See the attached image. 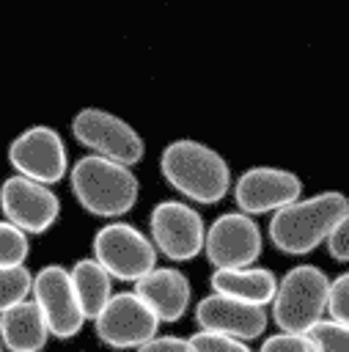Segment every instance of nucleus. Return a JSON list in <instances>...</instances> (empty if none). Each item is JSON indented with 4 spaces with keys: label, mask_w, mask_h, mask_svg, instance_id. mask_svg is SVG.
<instances>
[{
    "label": "nucleus",
    "mask_w": 349,
    "mask_h": 352,
    "mask_svg": "<svg viewBox=\"0 0 349 352\" xmlns=\"http://www.w3.org/2000/svg\"><path fill=\"white\" fill-rule=\"evenodd\" d=\"M165 182L198 204H217L231 190V168L220 151L201 140H173L159 154Z\"/></svg>",
    "instance_id": "nucleus-1"
},
{
    "label": "nucleus",
    "mask_w": 349,
    "mask_h": 352,
    "mask_svg": "<svg viewBox=\"0 0 349 352\" xmlns=\"http://www.w3.org/2000/svg\"><path fill=\"white\" fill-rule=\"evenodd\" d=\"M349 198L341 190H324L311 198H300L269 220V242L291 256H302L327 242L335 223L346 214Z\"/></svg>",
    "instance_id": "nucleus-2"
},
{
    "label": "nucleus",
    "mask_w": 349,
    "mask_h": 352,
    "mask_svg": "<svg viewBox=\"0 0 349 352\" xmlns=\"http://www.w3.org/2000/svg\"><path fill=\"white\" fill-rule=\"evenodd\" d=\"M66 176L77 204L93 217L115 220L126 214L140 195V182L132 168L96 154L80 157Z\"/></svg>",
    "instance_id": "nucleus-3"
},
{
    "label": "nucleus",
    "mask_w": 349,
    "mask_h": 352,
    "mask_svg": "<svg viewBox=\"0 0 349 352\" xmlns=\"http://www.w3.org/2000/svg\"><path fill=\"white\" fill-rule=\"evenodd\" d=\"M327 289L330 278L324 270L313 264H297L291 267L275 289V297L269 302L272 322L280 333H308L316 322H322L327 308Z\"/></svg>",
    "instance_id": "nucleus-4"
},
{
    "label": "nucleus",
    "mask_w": 349,
    "mask_h": 352,
    "mask_svg": "<svg viewBox=\"0 0 349 352\" xmlns=\"http://www.w3.org/2000/svg\"><path fill=\"white\" fill-rule=\"evenodd\" d=\"M93 261L102 264V270L113 280H140L148 270L157 267V250L151 239L132 223L110 220L93 234Z\"/></svg>",
    "instance_id": "nucleus-5"
},
{
    "label": "nucleus",
    "mask_w": 349,
    "mask_h": 352,
    "mask_svg": "<svg viewBox=\"0 0 349 352\" xmlns=\"http://www.w3.org/2000/svg\"><path fill=\"white\" fill-rule=\"evenodd\" d=\"M71 135L80 146L91 148L96 157L113 160L126 168L140 162L146 154V143L140 132L121 116L102 110V107L77 110V116L71 118Z\"/></svg>",
    "instance_id": "nucleus-6"
},
{
    "label": "nucleus",
    "mask_w": 349,
    "mask_h": 352,
    "mask_svg": "<svg viewBox=\"0 0 349 352\" xmlns=\"http://www.w3.org/2000/svg\"><path fill=\"white\" fill-rule=\"evenodd\" d=\"M8 162L16 176L52 187L69 173V154L60 132L49 124H33L8 143Z\"/></svg>",
    "instance_id": "nucleus-7"
},
{
    "label": "nucleus",
    "mask_w": 349,
    "mask_h": 352,
    "mask_svg": "<svg viewBox=\"0 0 349 352\" xmlns=\"http://www.w3.org/2000/svg\"><path fill=\"white\" fill-rule=\"evenodd\" d=\"M151 245L170 261H190L203 253V217L184 201H159L148 214Z\"/></svg>",
    "instance_id": "nucleus-8"
},
{
    "label": "nucleus",
    "mask_w": 349,
    "mask_h": 352,
    "mask_svg": "<svg viewBox=\"0 0 349 352\" xmlns=\"http://www.w3.org/2000/svg\"><path fill=\"white\" fill-rule=\"evenodd\" d=\"M91 322L96 338L110 349H137L159 330L157 316L135 292H113V297Z\"/></svg>",
    "instance_id": "nucleus-9"
},
{
    "label": "nucleus",
    "mask_w": 349,
    "mask_h": 352,
    "mask_svg": "<svg viewBox=\"0 0 349 352\" xmlns=\"http://www.w3.org/2000/svg\"><path fill=\"white\" fill-rule=\"evenodd\" d=\"M30 300L38 305L49 336L55 338H74L82 324V308L77 302L69 270L60 264H44L38 272H33L30 283Z\"/></svg>",
    "instance_id": "nucleus-10"
},
{
    "label": "nucleus",
    "mask_w": 349,
    "mask_h": 352,
    "mask_svg": "<svg viewBox=\"0 0 349 352\" xmlns=\"http://www.w3.org/2000/svg\"><path fill=\"white\" fill-rule=\"evenodd\" d=\"M0 212L5 223L16 226L27 236L44 234L60 217V198L52 187L14 173L0 182Z\"/></svg>",
    "instance_id": "nucleus-11"
},
{
    "label": "nucleus",
    "mask_w": 349,
    "mask_h": 352,
    "mask_svg": "<svg viewBox=\"0 0 349 352\" xmlns=\"http://www.w3.org/2000/svg\"><path fill=\"white\" fill-rule=\"evenodd\" d=\"M261 231L253 217L242 212H225L214 217L203 236V253L214 270L253 267L261 256Z\"/></svg>",
    "instance_id": "nucleus-12"
},
{
    "label": "nucleus",
    "mask_w": 349,
    "mask_h": 352,
    "mask_svg": "<svg viewBox=\"0 0 349 352\" xmlns=\"http://www.w3.org/2000/svg\"><path fill=\"white\" fill-rule=\"evenodd\" d=\"M234 198L242 214H267V212H280L283 206L294 204L302 198V182L294 170L286 168H269V165H256L247 168L236 184H234Z\"/></svg>",
    "instance_id": "nucleus-13"
},
{
    "label": "nucleus",
    "mask_w": 349,
    "mask_h": 352,
    "mask_svg": "<svg viewBox=\"0 0 349 352\" xmlns=\"http://www.w3.org/2000/svg\"><path fill=\"white\" fill-rule=\"evenodd\" d=\"M195 322L201 330L206 333H220L236 341H253L267 330L269 314L267 308H256L223 294H206L198 305H195Z\"/></svg>",
    "instance_id": "nucleus-14"
},
{
    "label": "nucleus",
    "mask_w": 349,
    "mask_h": 352,
    "mask_svg": "<svg viewBox=\"0 0 349 352\" xmlns=\"http://www.w3.org/2000/svg\"><path fill=\"white\" fill-rule=\"evenodd\" d=\"M132 292L148 305V311L157 316L159 324L162 322L165 324L179 322L187 314L190 297H192L190 278L176 267H154V270H148L140 280H135Z\"/></svg>",
    "instance_id": "nucleus-15"
},
{
    "label": "nucleus",
    "mask_w": 349,
    "mask_h": 352,
    "mask_svg": "<svg viewBox=\"0 0 349 352\" xmlns=\"http://www.w3.org/2000/svg\"><path fill=\"white\" fill-rule=\"evenodd\" d=\"M212 292L256 305V308H267L275 297L278 289V278L275 272H269L267 267H239V270H214L212 278Z\"/></svg>",
    "instance_id": "nucleus-16"
},
{
    "label": "nucleus",
    "mask_w": 349,
    "mask_h": 352,
    "mask_svg": "<svg viewBox=\"0 0 349 352\" xmlns=\"http://www.w3.org/2000/svg\"><path fill=\"white\" fill-rule=\"evenodd\" d=\"M49 338L47 322L33 300L0 314V344L8 352H41Z\"/></svg>",
    "instance_id": "nucleus-17"
},
{
    "label": "nucleus",
    "mask_w": 349,
    "mask_h": 352,
    "mask_svg": "<svg viewBox=\"0 0 349 352\" xmlns=\"http://www.w3.org/2000/svg\"><path fill=\"white\" fill-rule=\"evenodd\" d=\"M69 278H71V286H74V294H77L85 322L93 319L104 308V302L113 297V278L91 256L77 258L69 270Z\"/></svg>",
    "instance_id": "nucleus-18"
},
{
    "label": "nucleus",
    "mask_w": 349,
    "mask_h": 352,
    "mask_svg": "<svg viewBox=\"0 0 349 352\" xmlns=\"http://www.w3.org/2000/svg\"><path fill=\"white\" fill-rule=\"evenodd\" d=\"M30 283H33V272L27 270V264L0 267V314L30 300Z\"/></svg>",
    "instance_id": "nucleus-19"
},
{
    "label": "nucleus",
    "mask_w": 349,
    "mask_h": 352,
    "mask_svg": "<svg viewBox=\"0 0 349 352\" xmlns=\"http://www.w3.org/2000/svg\"><path fill=\"white\" fill-rule=\"evenodd\" d=\"M30 256V239L16 226L0 220V267H19Z\"/></svg>",
    "instance_id": "nucleus-20"
},
{
    "label": "nucleus",
    "mask_w": 349,
    "mask_h": 352,
    "mask_svg": "<svg viewBox=\"0 0 349 352\" xmlns=\"http://www.w3.org/2000/svg\"><path fill=\"white\" fill-rule=\"evenodd\" d=\"M308 336L313 338L319 352H349V327L338 322L322 319L308 330Z\"/></svg>",
    "instance_id": "nucleus-21"
},
{
    "label": "nucleus",
    "mask_w": 349,
    "mask_h": 352,
    "mask_svg": "<svg viewBox=\"0 0 349 352\" xmlns=\"http://www.w3.org/2000/svg\"><path fill=\"white\" fill-rule=\"evenodd\" d=\"M327 319L349 327V272H341L330 280L327 289Z\"/></svg>",
    "instance_id": "nucleus-22"
},
{
    "label": "nucleus",
    "mask_w": 349,
    "mask_h": 352,
    "mask_svg": "<svg viewBox=\"0 0 349 352\" xmlns=\"http://www.w3.org/2000/svg\"><path fill=\"white\" fill-rule=\"evenodd\" d=\"M187 341H190L192 352H253L245 341H236V338H228L220 333H206V330L192 333Z\"/></svg>",
    "instance_id": "nucleus-23"
},
{
    "label": "nucleus",
    "mask_w": 349,
    "mask_h": 352,
    "mask_svg": "<svg viewBox=\"0 0 349 352\" xmlns=\"http://www.w3.org/2000/svg\"><path fill=\"white\" fill-rule=\"evenodd\" d=\"M258 352H319L308 333H272Z\"/></svg>",
    "instance_id": "nucleus-24"
},
{
    "label": "nucleus",
    "mask_w": 349,
    "mask_h": 352,
    "mask_svg": "<svg viewBox=\"0 0 349 352\" xmlns=\"http://www.w3.org/2000/svg\"><path fill=\"white\" fill-rule=\"evenodd\" d=\"M327 250L338 261H349V209L327 236Z\"/></svg>",
    "instance_id": "nucleus-25"
},
{
    "label": "nucleus",
    "mask_w": 349,
    "mask_h": 352,
    "mask_svg": "<svg viewBox=\"0 0 349 352\" xmlns=\"http://www.w3.org/2000/svg\"><path fill=\"white\" fill-rule=\"evenodd\" d=\"M135 352H192V349H190V341L181 336H159L157 333L154 338L140 344Z\"/></svg>",
    "instance_id": "nucleus-26"
},
{
    "label": "nucleus",
    "mask_w": 349,
    "mask_h": 352,
    "mask_svg": "<svg viewBox=\"0 0 349 352\" xmlns=\"http://www.w3.org/2000/svg\"><path fill=\"white\" fill-rule=\"evenodd\" d=\"M0 352H5V349H3V344H0Z\"/></svg>",
    "instance_id": "nucleus-27"
},
{
    "label": "nucleus",
    "mask_w": 349,
    "mask_h": 352,
    "mask_svg": "<svg viewBox=\"0 0 349 352\" xmlns=\"http://www.w3.org/2000/svg\"><path fill=\"white\" fill-rule=\"evenodd\" d=\"M41 352H44V349H41Z\"/></svg>",
    "instance_id": "nucleus-28"
}]
</instances>
